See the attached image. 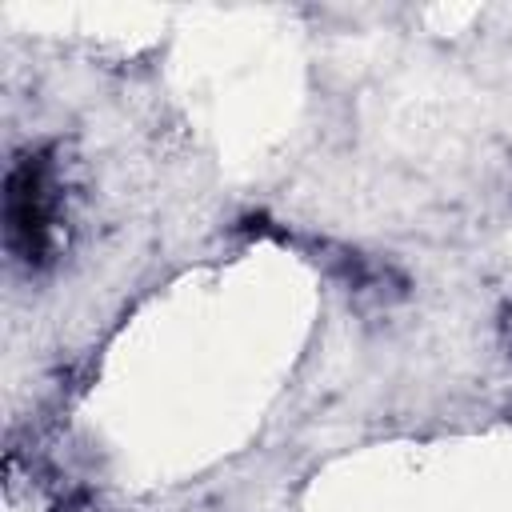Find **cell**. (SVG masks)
<instances>
[{
  "label": "cell",
  "mask_w": 512,
  "mask_h": 512,
  "mask_svg": "<svg viewBox=\"0 0 512 512\" xmlns=\"http://www.w3.org/2000/svg\"><path fill=\"white\" fill-rule=\"evenodd\" d=\"M56 232V168L44 152L16 160L4 192V236L20 264H40Z\"/></svg>",
  "instance_id": "6da1fadb"
}]
</instances>
